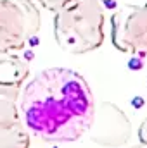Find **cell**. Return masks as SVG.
<instances>
[{"mask_svg":"<svg viewBox=\"0 0 147 148\" xmlns=\"http://www.w3.org/2000/svg\"><path fill=\"white\" fill-rule=\"evenodd\" d=\"M139 140H140V143L147 147V117L140 122V126H139Z\"/></svg>","mask_w":147,"mask_h":148,"instance_id":"cell-10","label":"cell"},{"mask_svg":"<svg viewBox=\"0 0 147 148\" xmlns=\"http://www.w3.org/2000/svg\"><path fill=\"white\" fill-rule=\"evenodd\" d=\"M112 45L130 55H147V2L142 5L125 3L111 14Z\"/></svg>","mask_w":147,"mask_h":148,"instance_id":"cell-4","label":"cell"},{"mask_svg":"<svg viewBox=\"0 0 147 148\" xmlns=\"http://www.w3.org/2000/svg\"><path fill=\"white\" fill-rule=\"evenodd\" d=\"M37 2L43 7V9L52 10V12H57L59 9H62L64 5H68V3L73 2V0H37Z\"/></svg>","mask_w":147,"mask_h":148,"instance_id":"cell-8","label":"cell"},{"mask_svg":"<svg viewBox=\"0 0 147 148\" xmlns=\"http://www.w3.org/2000/svg\"><path fill=\"white\" fill-rule=\"evenodd\" d=\"M87 133L90 134V140L101 147L118 148L130 141L132 122L118 105L106 102L95 109Z\"/></svg>","mask_w":147,"mask_h":148,"instance_id":"cell-5","label":"cell"},{"mask_svg":"<svg viewBox=\"0 0 147 148\" xmlns=\"http://www.w3.org/2000/svg\"><path fill=\"white\" fill-rule=\"evenodd\" d=\"M30 74L28 62L16 53H0V86L21 90Z\"/></svg>","mask_w":147,"mask_h":148,"instance_id":"cell-7","label":"cell"},{"mask_svg":"<svg viewBox=\"0 0 147 148\" xmlns=\"http://www.w3.org/2000/svg\"><path fill=\"white\" fill-rule=\"evenodd\" d=\"M42 26L40 10L31 0H0V53L24 48Z\"/></svg>","mask_w":147,"mask_h":148,"instance_id":"cell-3","label":"cell"},{"mask_svg":"<svg viewBox=\"0 0 147 148\" xmlns=\"http://www.w3.org/2000/svg\"><path fill=\"white\" fill-rule=\"evenodd\" d=\"M54 14V38L64 52L81 55L104 43L106 14L95 3L73 0Z\"/></svg>","mask_w":147,"mask_h":148,"instance_id":"cell-2","label":"cell"},{"mask_svg":"<svg viewBox=\"0 0 147 148\" xmlns=\"http://www.w3.org/2000/svg\"><path fill=\"white\" fill-rule=\"evenodd\" d=\"M92 3H95L97 7H101L104 10V14H112L118 7H119V0H88Z\"/></svg>","mask_w":147,"mask_h":148,"instance_id":"cell-9","label":"cell"},{"mask_svg":"<svg viewBox=\"0 0 147 148\" xmlns=\"http://www.w3.org/2000/svg\"><path fill=\"white\" fill-rule=\"evenodd\" d=\"M19 105L26 129L49 143L80 140L95 112L88 83L66 67L40 71L23 88Z\"/></svg>","mask_w":147,"mask_h":148,"instance_id":"cell-1","label":"cell"},{"mask_svg":"<svg viewBox=\"0 0 147 148\" xmlns=\"http://www.w3.org/2000/svg\"><path fill=\"white\" fill-rule=\"evenodd\" d=\"M130 148H147V147H144V145H140V147H130Z\"/></svg>","mask_w":147,"mask_h":148,"instance_id":"cell-11","label":"cell"},{"mask_svg":"<svg viewBox=\"0 0 147 148\" xmlns=\"http://www.w3.org/2000/svg\"><path fill=\"white\" fill-rule=\"evenodd\" d=\"M19 93L21 90L0 86V148H30V131L19 112Z\"/></svg>","mask_w":147,"mask_h":148,"instance_id":"cell-6","label":"cell"}]
</instances>
